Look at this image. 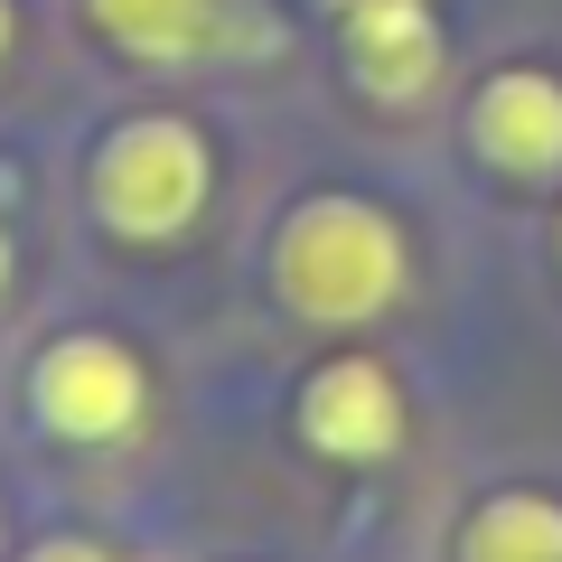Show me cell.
Here are the masks:
<instances>
[{"mask_svg":"<svg viewBox=\"0 0 562 562\" xmlns=\"http://www.w3.org/2000/svg\"><path fill=\"white\" fill-rule=\"evenodd\" d=\"M328 20H338V66H347V85H357L366 103L413 113V103L441 94L450 29H441L431 0H347V10H328Z\"/></svg>","mask_w":562,"mask_h":562,"instance_id":"obj_6","label":"cell"},{"mask_svg":"<svg viewBox=\"0 0 562 562\" xmlns=\"http://www.w3.org/2000/svg\"><path fill=\"white\" fill-rule=\"evenodd\" d=\"M291 422H301V441L319 450V460H338V469H384V460L403 450V431H413V403H403V375H394L384 357L347 347V357H319V366L301 375Z\"/></svg>","mask_w":562,"mask_h":562,"instance_id":"obj_4","label":"cell"},{"mask_svg":"<svg viewBox=\"0 0 562 562\" xmlns=\"http://www.w3.org/2000/svg\"><path fill=\"white\" fill-rule=\"evenodd\" d=\"M10 38H20V10H10V0H0V57H10Z\"/></svg>","mask_w":562,"mask_h":562,"instance_id":"obj_11","label":"cell"},{"mask_svg":"<svg viewBox=\"0 0 562 562\" xmlns=\"http://www.w3.org/2000/svg\"><path fill=\"white\" fill-rule=\"evenodd\" d=\"M450 562H562V497L553 487H497L460 516Z\"/></svg>","mask_w":562,"mask_h":562,"instance_id":"obj_8","label":"cell"},{"mask_svg":"<svg viewBox=\"0 0 562 562\" xmlns=\"http://www.w3.org/2000/svg\"><path fill=\"white\" fill-rule=\"evenodd\" d=\"M10 281H20V244H10V225H0V301H10Z\"/></svg>","mask_w":562,"mask_h":562,"instance_id":"obj_10","label":"cell"},{"mask_svg":"<svg viewBox=\"0 0 562 562\" xmlns=\"http://www.w3.org/2000/svg\"><path fill=\"white\" fill-rule=\"evenodd\" d=\"M262 281L301 328H366L403 301L413 281V244L357 188H310L281 206L272 244H262Z\"/></svg>","mask_w":562,"mask_h":562,"instance_id":"obj_1","label":"cell"},{"mask_svg":"<svg viewBox=\"0 0 562 562\" xmlns=\"http://www.w3.org/2000/svg\"><path fill=\"white\" fill-rule=\"evenodd\" d=\"M20 562H122V553H113L103 535H38Z\"/></svg>","mask_w":562,"mask_h":562,"instance_id":"obj_9","label":"cell"},{"mask_svg":"<svg viewBox=\"0 0 562 562\" xmlns=\"http://www.w3.org/2000/svg\"><path fill=\"white\" fill-rule=\"evenodd\" d=\"M553 262H562V216H553Z\"/></svg>","mask_w":562,"mask_h":562,"instance_id":"obj_12","label":"cell"},{"mask_svg":"<svg viewBox=\"0 0 562 562\" xmlns=\"http://www.w3.org/2000/svg\"><path fill=\"white\" fill-rule=\"evenodd\" d=\"M29 422L57 450H113L150 422V366L113 328H57L29 366Z\"/></svg>","mask_w":562,"mask_h":562,"instance_id":"obj_3","label":"cell"},{"mask_svg":"<svg viewBox=\"0 0 562 562\" xmlns=\"http://www.w3.org/2000/svg\"><path fill=\"white\" fill-rule=\"evenodd\" d=\"M460 132L479 150V169H497L506 188L562 179V76L553 66H497V76H479Z\"/></svg>","mask_w":562,"mask_h":562,"instance_id":"obj_7","label":"cell"},{"mask_svg":"<svg viewBox=\"0 0 562 562\" xmlns=\"http://www.w3.org/2000/svg\"><path fill=\"white\" fill-rule=\"evenodd\" d=\"M216 188V140L188 113H122L85 150V206L113 244H179L206 216Z\"/></svg>","mask_w":562,"mask_h":562,"instance_id":"obj_2","label":"cell"},{"mask_svg":"<svg viewBox=\"0 0 562 562\" xmlns=\"http://www.w3.org/2000/svg\"><path fill=\"white\" fill-rule=\"evenodd\" d=\"M328 10H347V0H328Z\"/></svg>","mask_w":562,"mask_h":562,"instance_id":"obj_13","label":"cell"},{"mask_svg":"<svg viewBox=\"0 0 562 562\" xmlns=\"http://www.w3.org/2000/svg\"><path fill=\"white\" fill-rule=\"evenodd\" d=\"M76 20L94 29V47H113L122 66L179 76V66H216L235 47H262L254 0H76Z\"/></svg>","mask_w":562,"mask_h":562,"instance_id":"obj_5","label":"cell"}]
</instances>
